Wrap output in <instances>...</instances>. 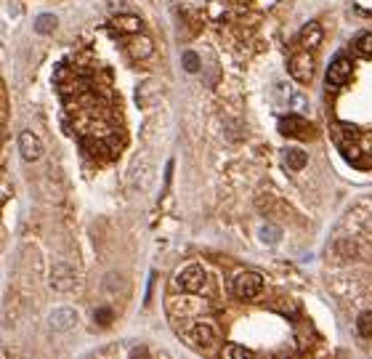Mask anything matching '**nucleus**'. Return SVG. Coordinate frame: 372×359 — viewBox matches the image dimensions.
Segmentation results:
<instances>
[{"label": "nucleus", "instance_id": "nucleus-1", "mask_svg": "<svg viewBox=\"0 0 372 359\" xmlns=\"http://www.w3.org/2000/svg\"><path fill=\"white\" fill-rule=\"evenodd\" d=\"M176 282H178V288L186 290V293H202L208 277H205V269L199 266V263H189V266L178 269Z\"/></svg>", "mask_w": 372, "mask_h": 359}, {"label": "nucleus", "instance_id": "nucleus-2", "mask_svg": "<svg viewBox=\"0 0 372 359\" xmlns=\"http://www.w3.org/2000/svg\"><path fill=\"white\" fill-rule=\"evenodd\" d=\"M234 293L245 301H253L263 293V277L258 272H239L234 277Z\"/></svg>", "mask_w": 372, "mask_h": 359}, {"label": "nucleus", "instance_id": "nucleus-3", "mask_svg": "<svg viewBox=\"0 0 372 359\" xmlns=\"http://www.w3.org/2000/svg\"><path fill=\"white\" fill-rule=\"evenodd\" d=\"M152 178H154V163L152 157L144 152V154H138V160L133 163V170H131V184H133V189L138 192H146L149 186H152Z\"/></svg>", "mask_w": 372, "mask_h": 359}, {"label": "nucleus", "instance_id": "nucleus-4", "mask_svg": "<svg viewBox=\"0 0 372 359\" xmlns=\"http://www.w3.org/2000/svg\"><path fill=\"white\" fill-rule=\"evenodd\" d=\"M189 340H192V346L199 349V351H215V346H218V335H215V327L208 325V322H197L192 330H189Z\"/></svg>", "mask_w": 372, "mask_h": 359}, {"label": "nucleus", "instance_id": "nucleus-5", "mask_svg": "<svg viewBox=\"0 0 372 359\" xmlns=\"http://www.w3.org/2000/svg\"><path fill=\"white\" fill-rule=\"evenodd\" d=\"M354 72V64L346 59V56H338L332 64L327 67V77H324V83H327L330 91H338V88H343L348 83V77Z\"/></svg>", "mask_w": 372, "mask_h": 359}, {"label": "nucleus", "instance_id": "nucleus-6", "mask_svg": "<svg viewBox=\"0 0 372 359\" xmlns=\"http://www.w3.org/2000/svg\"><path fill=\"white\" fill-rule=\"evenodd\" d=\"M287 69H290V75L295 77L298 83H308L314 77V56H311V51H301V53H295L290 59V64H287Z\"/></svg>", "mask_w": 372, "mask_h": 359}, {"label": "nucleus", "instance_id": "nucleus-7", "mask_svg": "<svg viewBox=\"0 0 372 359\" xmlns=\"http://www.w3.org/2000/svg\"><path fill=\"white\" fill-rule=\"evenodd\" d=\"M125 51H128L131 59L144 61V59H149V56L154 53V43H152V38L136 32V35H131V38L125 40Z\"/></svg>", "mask_w": 372, "mask_h": 359}, {"label": "nucleus", "instance_id": "nucleus-8", "mask_svg": "<svg viewBox=\"0 0 372 359\" xmlns=\"http://www.w3.org/2000/svg\"><path fill=\"white\" fill-rule=\"evenodd\" d=\"M279 133L290 136V138H306L311 133V125H308V120H303L301 115H290V117L279 120Z\"/></svg>", "mask_w": 372, "mask_h": 359}, {"label": "nucleus", "instance_id": "nucleus-9", "mask_svg": "<svg viewBox=\"0 0 372 359\" xmlns=\"http://www.w3.org/2000/svg\"><path fill=\"white\" fill-rule=\"evenodd\" d=\"M19 152L27 163H35L43 157V141L32 133V131H22L19 133Z\"/></svg>", "mask_w": 372, "mask_h": 359}, {"label": "nucleus", "instance_id": "nucleus-10", "mask_svg": "<svg viewBox=\"0 0 372 359\" xmlns=\"http://www.w3.org/2000/svg\"><path fill=\"white\" fill-rule=\"evenodd\" d=\"M48 325H51V330H56V333H67V330H72V327L77 325V311L69 309V306H59V309L51 311Z\"/></svg>", "mask_w": 372, "mask_h": 359}, {"label": "nucleus", "instance_id": "nucleus-11", "mask_svg": "<svg viewBox=\"0 0 372 359\" xmlns=\"http://www.w3.org/2000/svg\"><path fill=\"white\" fill-rule=\"evenodd\" d=\"M75 272L67 266V263H59V266L53 269V277H51V288L59 290V293H69L75 288Z\"/></svg>", "mask_w": 372, "mask_h": 359}, {"label": "nucleus", "instance_id": "nucleus-12", "mask_svg": "<svg viewBox=\"0 0 372 359\" xmlns=\"http://www.w3.org/2000/svg\"><path fill=\"white\" fill-rule=\"evenodd\" d=\"M162 96V85H160V80H146V83H141L136 88V101H138V106H146V104H154Z\"/></svg>", "mask_w": 372, "mask_h": 359}, {"label": "nucleus", "instance_id": "nucleus-13", "mask_svg": "<svg viewBox=\"0 0 372 359\" xmlns=\"http://www.w3.org/2000/svg\"><path fill=\"white\" fill-rule=\"evenodd\" d=\"M322 38H324V32H322V24L319 22H306L303 27H301V45L303 48H319L322 45Z\"/></svg>", "mask_w": 372, "mask_h": 359}, {"label": "nucleus", "instance_id": "nucleus-14", "mask_svg": "<svg viewBox=\"0 0 372 359\" xmlns=\"http://www.w3.org/2000/svg\"><path fill=\"white\" fill-rule=\"evenodd\" d=\"M112 27L117 29V32H125V35H136L141 32L144 22L136 16V13H117V16L112 19Z\"/></svg>", "mask_w": 372, "mask_h": 359}, {"label": "nucleus", "instance_id": "nucleus-15", "mask_svg": "<svg viewBox=\"0 0 372 359\" xmlns=\"http://www.w3.org/2000/svg\"><path fill=\"white\" fill-rule=\"evenodd\" d=\"M282 160H285V168H290V170H303L306 163H308V154H306L303 149L287 147V149L282 152Z\"/></svg>", "mask_w": 372, "mask_h": 359}, {"label": "nucleus", "instance_id": "nucleus-16", "mask_svg": "<svg viewBox=\"0 0 372 359\" xmlns=\"http://www.w3.org/2000/svg\"><path fill=\"white\" fill-rule=\"evenodd\" d=\"M53 29H56V16L53 13H43V16L35 19V32L38 35H48V32H53Z\"/></svg>", "mask_w": 372, "mask_h": 359}, {"label": "nucleus", "instance_id": "nucleus-17", "mask_svg": "<svg viewBox=\"0 0 372 359\" xmlns=\"http://www.w3.org/2000/svg\"><path fill=\"white\" fill-rule=\"evenodd\" d=\"M356 330H359L362 338H372V311H364L356 319Z\"/></svg>", "mask_w": 372, "mask_h": 359}, {"label": "nucleus", "instance_id": "nucleus-18", "mask_svg": "<svg viewBox=\"0 0 372 359\" xmlns=\"http://www.w3.org/2000/svg\"><path fill=\"white\" fill-rule=\"evenodd\" d=\"M181 64H183V69L186 72H199V67H202V64H199V56L194 53V51H183V56H181Z\"/></svg>", "mask_w": 372, "mask_h": 359}, {"label": "nucleus", "instance_id": "nucleus-19", "mask_svg": "<svg viewBox=\"0 0 372 359\" xmlns=\"http://www.w3.org/2000/svg\"><path fill=\"white\" fill-rule=\"evenodd\" d=\"M224 356L226 359H247V356H250V349L239 346V343H229V346L224 349Z\"/></svg>", "mask_w": 372, "mask_h": 359}, {"label": "nucleus", "instance_id": "nucleus-20", "mask_svg": "<svg viewBox=\"0 0 372 359\" xmlns=\"http://www.w3.org/2000/svg\"><path fill=\"white\" fill-rule=\"evenodd\" d=\"M356 51H359L362 56H372V32L359 35V40H356Z\"/></svg>", "mask_w": 372, "mask_h": 359}, {"label": "nucleus", "instance_id": "nucleus-21", "mask_svg": "<svg viewBox=\"0 0 372 359\" xmlns=\"http://www.w3.org/2000/svg\"><path fill=\"white\" fill-rule=\"evenodd\" d=\"M279 237H282V231H279L276 226H269V224H266V226L261 229V240H263V242H279Z\"/></svg>", "mask_w": 372, "mask_h": 359}, {"label": "nucleus", "instance_id": "nucleus-22", "mask_svg": "<svg viewBox=\"0 0 372 359\" xmlns=\"http://www.w3.org/2000/svg\"><path fill=\"white\" fill-rule=\"evenodd\" d=\"M93 317H96V325H101V327H106V325H112V309H96V314H93Z\"/></svg>", "mask_w": 372, "mask_h": 359}, {"label": "nucleus", "instance_id": "nucleus-23", "mask_svg": "<svg viewBox=\"0 0 372 359\" xmlns=\"http://www.w3.org/2000/svg\"><path fill=\"white\" fill-rule=\"evenodd\" d=\"M131 354H133V356H138V354H146V349H144V346H136Z\"/></svg>", "mask_w": 372, "mask_h": 359}]
</instances>
